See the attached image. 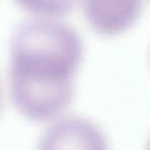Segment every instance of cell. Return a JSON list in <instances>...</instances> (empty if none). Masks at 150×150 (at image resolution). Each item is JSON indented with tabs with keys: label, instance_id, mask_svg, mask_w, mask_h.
I'll use <instances>...</instances> for the list:
<instances>
[{
	"label": "cell",
	"instance_id": "cell-2",
	"mask_svg": "<svg viewBox=\"0 0 150 150\" xmlns=\"http://www.w3.org/2000/svg\"><path fill=\"white\" fill-rule=\"evenodd\" d=\"M38 150H109V144L94 122L70 117L58 120L43 133Z\"/></svg>",
	"mask_w": 150,
	"mask_h": 150
},
{
	"label": "cell",
	"instance_id": "cell-5",
	"mask_svg": "<svg viewBox=\"0 0 150 150\" xmlns=\"http://www.w3.org/2000/svg\"><path fill=\"white\" fill-rule=\"evenodd\" d=\"M147 150H150V141H149V144H148V147H147Z\"/></svg>",
	"mask_w": 150,
	"mask_h": 150
},
{
	"label": "cell",
	"instance_id": "cell-4",
	"mask_svg": "<svg viewBox=\"0 0 150 150\" xmlns=\"http://www.w3.org/2000/svg\"><path fill=\"white\" fill-rule=\"evenodd\" d=\"M20 7L35 18H56L69 14L80 0H14Z\"/></svg>",
	"mask_w": 150,
	"mask_h": 150
},
{
	"label": "cell",
	"instance_id": "cell-1",
	"mask_svg": "<svg viewBox=\"0 0 150 150\" xmlns=\"http://www.w3.org/2000/svg\"><path fill=\"white\" fill-rule=\"evenodd\" d=\"M9 54L10 92L21 113L44 122L66 110L84 55L75 29L56 18L26 21L12 33Z\"/></svg>",
	"mask_w": 150,
	"mask_h": 150
},
{
	"label": "cell",
	"instance_id": "cell-3",
	"mask_svg": "<svg viewBox=\"0 0 150 150\" xmlns=\"http://www.w3.org/2000/svg\"><path fill=\"white\" fill-rule=\"evenodd\" d=\"M143 0H83L86 22L97 34L113 38L126 33L139 20Z\"/></svg>",
	"mask_w": 150,
	"mask_h": 150
}]
</instances>
